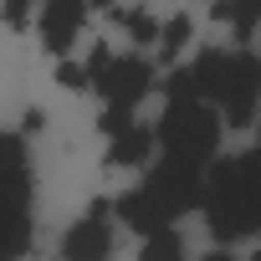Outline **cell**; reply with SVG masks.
I'll use <instances>...</instances> for the list:
<instances>
[{
    "mask_svg": "<svg viewBox=\"0 0 261 261\" xmlns=\"http://www.w3.org/2000/svg\"><path fill=\"white\" fill-rule=\"evenodd\" d=\"M164 92L169 97H200L220 113V123L241 128L261 113V57L246 46H236V51L205 46L164 77Z\"/></svg>",
    "mask_w": 261,
    "mask_h": 261,
    "instance_id": "6da1fadb",
    "label": "cell"
},
{
    "mask_svg": "<svg viewBox=\"0 0 261 261\" xmlns=\"http://www.w3.org/2000/svg\"><path fill=\"white\" fill-rule=\"evenodd\" d=\"M200 215L220 246L261 236V149L236 154V159H210L205 190H200Z\"/></svg>",
    "mask_w": 261,
    "mask_h": 261,
    "instance_id": "7a4b0ae2",
    "label": "cell"
},
{
    "mask_svg": "<svg viewBox=\"0 0 261 261\" xmlns=\"http://www.w3.org/2000/svg\"><path fill=\"white\" fill-rule=\"evenodd\" d=\"M200 190H205V169L159 154L154 174H149L144 185H134V190L118 200V220L134 225L139 236H149V230H159V225L185 220V215L200 205Z\"/></svg>",
    "mask_w": 261,
    "mask_h": 261,
    "instance_id": "3957f363",
    "label": "cell"
},
{
    "mask_svg": "<svg viewBox=\"0 0 261 261\" xmlns=\"http://www.w3.org/2000/svg\"><path fill=\"white\" fill-rule=\"evenodd\" d=\"M31 195H36V174L26 144L16 134H0V261H21L31 251V225H36Z\"/></svg>",
    "mask_w": 261,
    "mask_h": 261,
    "instance_id": "277c9868",
    "label": "cell"
},
{
    "mask_svg": "<svg viewBox=\"0 0 261 261\" xmlns=\"http://www.w3.org/2000/svg\"><path fill=\"white\" fill-rule=\"evenodd\" d=\"M220 134H225V123H220V113L210 102H200V97H169L164 118L154 123V149L164 159L210 169V159L220 154Z\"/></svg>",
    "mask_w": 261,
    "mask_h": 261,
    "instance_id": "5b68a950",
    "label": "cell"
},
{
    "mask_svg": "<svg viewBox=\"0 0 261 261\" xmlns=\"http://www.w3.org/2000/svg\"><path fill=\"white\" fill-rule=\"evenodd\" d=\"M87 77H92L87 87H97L108 108H134L139 113V102L154 92V62H144L134 51H108L102 46L87 62Z\"/></svg>",
    "mask_w": 261,
    "mask_h": 261,
    "instance_id": "8992f818",
    "label": "cell"
},
{
    "mask_svg": "<svg viewBox=\"0 0 261 261\" xmlns=\"http://www.w3.org/2000/svg\"><path fill=\"white\" fill-rule=\"evenodd\" d=\"M118 241H113V205L97 200L62 241V261H113Z\"/></svg>",
    "mask_w": 261,
    "mask_h": 261,
    "instance_id": "52a82bcc",
    "label": "cell"
},
{
    "mask_svg": "<svg viewBox=\"0 0 261 261\" xmlns=\"http://www.w3.org/2000/svg\"><path fill=\"white\" fill-rule=\"evenodd\" d=\"M87 0H41V16H36V31H41V41H46V51H57V57H67L72 51V41H77V31L87 26Z\"/></svg>",
    "mask_w": 261,
    "mask_h": 261,
    "instance_id": "ba28073f",
    "label": "cell"
},
{
    "mask_svg": "<svg viewBox=\"0 0 261 261\" xmlns=\"http://www.w3.org/2000/svg\"><path fill=\"white\" fill-rule=\"evenodd\" d=\"M154 154V123H128V128H118V134H108V164H144Z\"/></svg>",
    "mask_w": 261,
    "mask_h": 261,
    "instance_id": "9c48e42d",
    "label": "cell"
},
{
    "mask_svg": "<svg viewBox=\"0 0 261 261\" xmlns=\"http://www.w3.org/2000/svg\"><path fill=\"white\" fill-rule=\"evenodd\" d=\"M139 261H190V251H185V236H179L174 225H159V230H149V236H144V251H139Z\"/></svg>",
    "mask_w": 261,
    "mask_h": 261,
    "instance_id": "30bf717a",
    "label": "cell"
},
{
    "mask_svg": "<svg viewBox=\"0 0 261 261\" xmlns=\"http://www.w3.org/2000/svg\"><path fill=\"white\" fill-rule=\"evenodd\" d=\"M215 16L236 26V36H251L261 26V0H215Z\"/></svg>",
    "mask_w": 261,
    "mask_h": 261,
    "instance_id": "8fae6325",
    "label": "cell"
},
{
    "mask_svg": "<svg viewBox=\"0 0 261 261\" xmlns=\"http://www.w3.org/2000/svg\"><path fill=\"white\" fill-rule=\"evenodd\" d=\"M185 41H190V21H185V16H174V21H169V26H164V31L154 36V46H159L164 57H169V51H179Z\"/></svg>",
    "mask_w": 261,
    "mask_h": 261,
    "instance_id": "7c38bea8",
    "label": "cell"
},
{
    "mask_svg": "<svg viewBox=\"0 0 261 261\" xmlns=\"http://www.w3.org/2000/svg\"><path fill=\"white\" fill-rule=\"evenodd\" d=\"M57 82H62V87H87L92 77H87V67H82V62H62V72H57Z\"/></svg>",
    "mask_w": 261,
    "mask_h": 261,
    "instance_id": "4fadbf2b",
    "label": "cell"
},
{
    "mask_svg": "<svg viewBox=\"0 0 261 261\" xmlns=\"http://www.w3.org/2000/svg\"><path fill=\"white\" fill-rule=\"evenodd\" d=\"M128 31H134V41H154V36H159V26H154L144 11H134V16H128Z\"/></svg>",
    "mask_w": 261,
    "mask_h": 261,
    "instance_id": "5bb4252c",
    "label": "cell"
},
{
    "mask_svg": "<svg viewBox=\"0 0 261 261\" xmlns=\"http://www.w3.org/2000/svg\"><path fill=\"white\" fill-rule=\"evenodd\" d=\"M26 16H31V0H6V21L11 26H26Z\"/></svg>",
    "mask_w": 261,
    "mask_h": 261,
    "instance_id": "9a60e30c",
    "label": "cell"
},
{
    "mask_svg": "<svg viewBox=\"0 0 261 261\" xmlns=\"http://www.w3.org/2000/svg\"><path fill=\"white\" fill-rule=\"evenodd\" d=\"M200 261H236L230 251H210V256H200Z\"/></svg>",
    "mask_w": 261,
    "mask_h": 261,
    "instance_id": "2e32d148",
    "label": "cell"
}]
</instances>
